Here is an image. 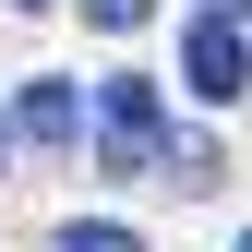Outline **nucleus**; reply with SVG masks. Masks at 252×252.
Here are the masks:
<instances>
[{"label":"nucleus","mask_w":252,"mask_h":252,"mask_svg":"<svg viewBox=\"0 0 252 252\" xmlns=\"http://www.w3.org/2000/svg\"><path fill=\"white\" fill-rule=\"evenodd\" d=\"M240 252H252V228H240Z\"/></svg>","instance_id":"8"},{"label":"nucleus","mask_w":252,"mask_h":252,"mask_svg":"<svg viewBox=\"0 0 252 252\" xmlns=\"http://www.w3.org/2000/svg\"><path fill=\"white\" fill-rule=\"evenodd\" d=\"M0 132H36V144H72V132H84V96H72L60 72H36V84H24V108L0 120Z\"/></svg>","instance_id":"3"},{"label":"nucleus","mask_w":252,"mask_h":252,"mask_svg":"<svg viewBox=\"0 0 252 252\" xmlns=\"http://www.w3.org/2000/svg\"><path fill=\"white\" fill-rule=\"evenodd\" d=\"M180 72H192V96H216L228 108L240 84H252V48H240V24L216 12V24H192V36H180Z\"/></svg>","instance_id":"2"},{"label":"nucleus","mask_w":252,"mask_h":252,"mask_svg":"<svg viewBox=\"0 0 252 252\" xmlns=\"http://www.w3.org/2000/svg\"><path fill=\"white\" fill-rule=\"evenodd\" d=\"M0 168H12V132H0Z\"/></svg>","instance_id":"7"},{"label":"nucleus","mask_w":252,"mask_h":252,"mask_svg":"<svg viewBox=\"0 0 252 252\" xmlns=\"http://www.w3.org/2000/svg\"><path fill=\"white\" fill-rule=\"evenodd\" d=\"M144 12H156V0H84V24H96V36H132Z\"/></svg>","instance_id":"4"},{"label":"nucleus","mask_w":252,"mask_h":252,"mask_svg":"<svg viewBox=\"0 0 252 252\" xmlns=\"http://www.w3.org/2000/svg\"><path fill=\"white\" fill-rule=\"evenodd\" d=\"M96 156H108V180H168V108H156L144 72L96 84Z\"/></svg>","instance_id":"1"},{"label":"nucleus","mask_w":252,"mask_h":252,"mask_svg":"<svg viewBox=\"0 0 252 252\" xmlns=\"http://www.w3.org/2000/svg\"><path fill=\"white\" fill-rule=\"evenodd\" d=\"M216 12H252V0H216Z\"/></svg>","instance_id":"6"},{"label":"nucleus","mask_w":252,"mask_h":252,"mask_svg":"<svg viewBox=\"0 0 252 252\" xmlns=\"http://www.w3.org/2000/svg\"><path fill=\"white\" fill-rule=\"evenodd\" d=\"M60 252H132V228H108V216H96V228H60Z\"/></svg>","instance_id":"5"}]
</instances>
